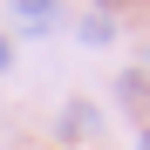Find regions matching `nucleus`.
<instances>
[{"label":"nucleus","mask_w":150,"mask_h":150,"mask_svg":"<svg viewBox=\"0 0 150 150\" xmlns=\"http://www.w3.org/2000/svg\"><path fill=\"white\" fill-rule=\"evenodd\" d=\"M14 21H21V28H28V34H41V28H62V0H14V7H7Z\"/></svg>","instance_id":"f257e3e1"},{"label":"nucleus","mask_w":150,"mask_h":150,"mask_svg":"<svg viewBox=\"0 0 150 150\" xmlns=\"http://www.w3.org/2000/svg\"><path fill=\"white\" fill-rule=\"evenodd\" d=\"M55 130H62V143H75V137H96V109H89V103H68Z\"/></svg>","instance_id":"f03ea898"},{"label":"nucleus","mask_w":150,"mask_h":150,"mask_svg":"<svg viewBox=\"0 0 150 150\" xmlns=\"http://www.w3.org/2000/svg\"><path fill=\"white\" fill-rule=\"evenodd\" d=\"M75 34H82L89 48H103V41L116 34V21H109V14H75Z\"/></svg>","instance_id":"7ed1b4c3"},{"label":"nucleus","mask_w":150,"mask_h":150,"mask_svg":"<svg viewBox=\"0 0 150 150\" xmlns=\"http://www.w3.org/2000/svg\"><path fill=\"white\" fill-rule=\"evenodd\" d=\"M116 96H123V103L143 116V109H150V75H123V82H116Z\"/></svg>","instance_id":"20e7f679"},{"label":"nucleus","mask_w":150,"mask_h":150,"mask_svg":"<svg viewBox=\"0 0 150 150\" xmlns=\"http://www.w3.org/2000/svg\"><path fill=\"white\" fill-rule=\"evenodd\" d=\"M7 62H14V41H7V34H0V75H7Z\"/></svg>","instance_id":"39448f33"},{"label":"nucleus","mask_w":150,"mask_h":150,"mask_svg":"<svg viewBox=\"0 0 150 150\" xmlns=\"http://www.w3.org/2000/svg\"><path fill=\"white\" fill-rule=\"evenodd\" d=\"M96 7H103V14H123V7H130V0H96Z\"/></svg>","instance_id":"423d86ee"},{"label":"nucleus","mask_w":150,"mask_h":150,"mask_svg":"<svg viewBox=\"0 0 150 150\" xmlns=\"http://www.w3.org/2000/svg\"><path fill=\"white\" fill-rule=\"evenodd\" d=\"M137 150H150V123H143V143H137Z\"/></svg>","instance_id":"0eeeda50"},{"label":"nucleus","mask_w":150,"mask_h":150,"mask_svg":"<svg viewBox=\"0 0 150 150\" xmlns=\"http://www.w3.org/2000/svg\"><path fill=\"white\" fill-rule=\"evenodd\" d=\"M143 68H150V62H143Z\"/></svg>","instance_id":"6e6552de"}]
</instances>
